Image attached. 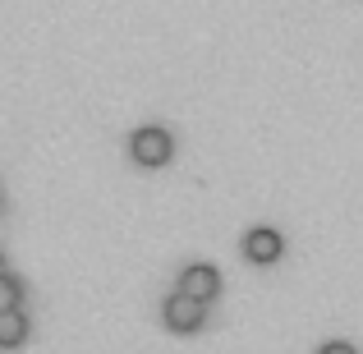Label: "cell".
I'll return each instance as SVG.
<instances>
[{
	"mask_svg": "<svg viewBox=\"0 0 363 354\" xmlns=\"http://www.w3.org/2000/svg\"><path fill=\"white\" fill-rule=\"evenodd\" d=\"M28 341V313L23 309H5L0 313V350H18Z\"/></svg>",
	"mask_w": 363,
	"mask_h": 354,
	"instance_id": "cell-5",
	"label": "cell"
},
{
	"mask_svg": "<svg viewBox=\"0 0 363 354\" xmlns=\"http://www.w3.org/2000/svg\"><path fill=\"white\" fill-rule=\"evenodd\" d=\"M0 272H5V258H0Z\"/></svg>",
	"mask_w": 363,
	"mask_h": 354,
	"instance_id": "cell-8",
	"label": "cell"
},
{
	"mask_svg": "<svg viewBox=\"0 0 363 354\" xmlns=\"http://www.w3.org/2000/svg\"><path fill=\"white\" fill-rule=\"evenodd\" d=\"M129 157L138 161L143 170H157L175 157V138H170V129H161V124H143L129 138Z\"/></svg>",
	"mask_w": 363,
	"mask_h": 354,
	"instance_id": "cell-1",
	"label": "cell"
},
{
	"mask_svg": "<svg viewBox=\"0 0 363 354\" xmlns=\"http://www.w3.org/2000/svg\"><path fill=\"white\" fill-rule=\"evenodd\" d=\"M161 318H166V327H170V331H198V327L207 322V304H198L194 294L175 290L166 304H161Z\"/></svg>",
	"mask_w": 363,
	"mask_h": 354,
	"instance_id": "cell-2",
	"label": "cell"
},
{
	"mask_svg": "<svg viewBox=\"0 0 363 354\" xmlns=\"http://www.w3.org/2000/svg\"><path fill=\"white\" fill-rule=\"evenodd\" d=\"M244 258H248V262H276V258H281L285 253V235L281 231H272V226H253V231H248L244 235Z\"/></svg>",
	"mask_w": 363,
	"mask_h": 354,
	"instance_id": "cell-3",
	"label": "cell"
},
{
	"mask_svg": "<svg viewBox=\"0 0 363 354\" xmlns=\"http://www.w3.org/2000/svg\"><path fill=\"white\" fill-rule=\"evenodd\" d=\"M179 290L194 294L198 304H212L216 294H221V272H216L212 262H194V267H184V276H179Z\"/></svg>",
	"mask_w": 363,
	"mask_h": 354,
	"instance_id": "cell-4",
	"label": "cell"
},
{
	"mask_svg": "<svg viewBox=\"0 0 363 354\" xmlns=\"http://www.w3.org/2000/svg\"><path fill=\"white\" fill-rule=\"evenodd\" d=\"M318 354H359V350L350 345V341H327V345H322Z\"/></svg>",
	"mask_w": 363,
	"mask_h": 354,
	"instance_id": "cell-7",
	"label": "cell"
},
{
	"mask_svg": "<svg viewBox=\"0 0 363 354\" xmlns=\"http://www.w3.org/2000/svg\"><path fill=\"white\" fill-rule=\"evenodd\" d=\"M18 304H23V285H18L9 272H0V313H5V309H18Z\"/></svg>",
	"mask_w": 363,
	"mask_h": 354,
	"instance_id": "cell-6",
	"label": "cell"
}]
</instances>
